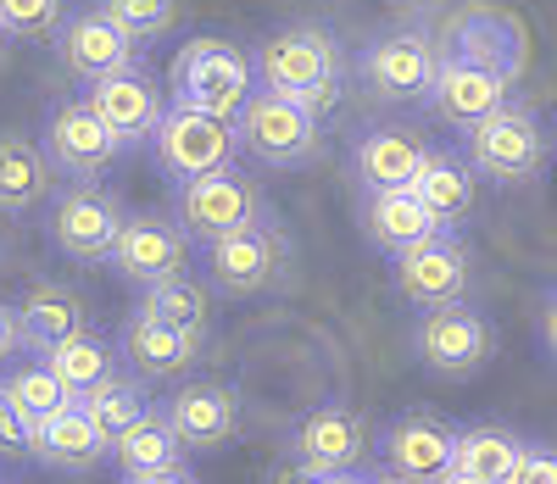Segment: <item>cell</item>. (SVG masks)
Masks as SVG:
<instances>
[{
	"instance_id": "cell-1",
	"label": "cell",
	"mask_w": 557,
	"mask_h": 484,
	"mask_svg": "<svg viewBox=\"0 0 557 484\" xmlns=\"http://www.w3.org/2000/svg\"><path fill=\"white\" fill-rule=\"evenodd\" d=\"M251 62H257V89L290 95L312 117H330L346 95V57L330 28L290 23V28L268 34Z\"/></svg>"
},
{
	"instance_id": "cell-2",
	"label": "cell",
	"mask_w": 557,
	"mask_h": 484,
	"mask_svg": "<svg viewBox=\"0 0 557 484\" xmlns=\"http://www.w3.org/2000/svg\"><path fill=\"white\" fill-rule=\"evenodd\" d=\"M168 89H173V107L235 123L246 112V101L257 95V62L228 39H190L173 57Z\"/></svg>"
},
{
	"instance_id": "cell-3",
	"label": "cell",
	"mask_w": 557,
	"mask_h": 484,
	"mask_svg": "<svg viewBox=\"0 0 557 484\" xmlns=\"http://www.w3.org/2000/svg\"><path fill=\"white\" fill-rule=\"evenodd\" d=\"M462 157H469V167L485 184L519 189V184H535L546 173L552 134H546V123L530 101H507L502 112H491L485 123H474L462 134Z\"/></svg>"
},
{
	"instance_id": "cell-4",
	"label": "cell",
	"mask_w": 557,
	"mask_h": 484,
	"mask_svg": "<svg viewBox=\"0 0 557 484\" xmlns=\"http://www.w3.org/2000/svg\"><path fill=\"white\" fill-rule=\"evenodd\" d=\"M173 218L178 228L207 246V239H228V234H246V228H262L273 223L268 212V196L251 173H240L235 162L207 173V178H190V184H173Z\"/></svg>"
},
{
	"instance_id": "cell-5",
	"label": "cell",
	"mask_w": 557,
	"mask_h": 484,
	"mask_svg": "<svg viewBox=\"0 0 557 484\" xmlns=\"http://www.w3.org/2000/svg\"><path fill=\"white\" fill-rule=\"evenodd\" d=\"M235 145H240V157H251L273 173H290V167H307L323 157V117H312L290 95L257 89L246 112L235 117Z\"/></svg>"
},
{
	"instance_id": "cell-6",
	"label": "cell",
	"mask_w": 557,
	"mask_h": 484,
	"mask_svg": "<svg viewBox=\"0 0 557 484\" xmlns=\"http://www.w3.org/2000/svg\"><path fill=\"white\" fill-rule=\"evenodd\" d=\"M196 262L207 273V289L228 301H246V296H262L285 278L290 268V234L278 223H262V228H246V234H228V239H207L196 246Z\"/></svg>"
},
{
	"instance_id": "cell-7",
	"label": "cell",
	"mask_w": 557,
	"mask_h": 484,
	"mask_svg": "<svg viewBox=\"0 0 557 484\" xmlns=\"http://www.w3.org/2000/svg\"><path fill=\"white\" fill-rule=\"evenodd\" d=\"M441 45L424 34V28H391L380 39L362 45L357 57V84L374 95L385 107H401V101H430V89L441 78Z\"/></svg>"
},
{
	"instance_id": "cell-8",
	"label": "cell",
	"mask_w": 557,
	"mask_h": 484,
	"mask_svg": "<svg viewBox=\"0 0 557 484\" xmlns=\"http://www.w3.org/2000/svg\"><path fill=\"white\" fill-rule=\"evenodd\" d=\"M128 223V207L117 189L107 184H62L57 201H51V246L67 257V262H112L117 251V234Z\"/></svg>"
},
{
	"instance_id": "cell-9",
	"label": "cell",
	"mask_w": 557,
	"mask_h": 484,
	"mask_svg": "<svg viewBox=\"0 0 557 484\" xmlns=\"http://www.w3.org/2000/svg\"><path fill=\"white\" fill-rule=\"evenodd\" d=\"M39 151H45V162L57 167V178H67V184H101V173L123 157V139L96 112H89L84 95H67V101H57L51 112H45Z\"/></svg>"
},
{
	"instance_id": "cell-10",
	"label": "cell",
	"mask_w": 557,
	"mask_h": 484,
	"mask_svg": "<svg viewBox=\"0 0 557 484\" xmlns=\"http://www.w3.org/2000/svg\"><path fill=\"white\" fill-rule=\"evenodd\" d=\"M396 278V296L418 312H441V307H457L469 301V284H474V257L469 246L457 239V228H441L435 239H424V246H412L396 257L391 268Z\"/></svg>"
},
{
	"instance_id": "cell-11",
	"label": "cell",
	"mask_w": 557,
	"mask_h": 484,
	"mask_svg": "<svg viewBox=\"0 0 557 484\" xmlns=\"http://www.w3.org/2000/svg\"><path fill=\"white\" fill-rule=\"evenodd\" d=\"M235 151H240L235 123L207 117V112H184V107H168L162 128L151 134V162L173 184H190V178H207V173L228 167Z\"/></svg>"
},
{
	"instance_id": "cell-12",
	"label": "cell",
	"mask_w": 557,
	"mask_h": 484,
	"mask_svg": "<svg viewBox=\"0 0 557 484\" xmlns=\"http://www.w3.org/2000/svg\"><path fill=\"white\" fill-rule=\"evenodd\" d=\"M368 446H374V434H368L362 412L346 407V401H323V407H307L290 429H285V457L307 462L312 473H351L362 468Z\"/></svg>"
},
{
	"instance_id": "cell-13",
	"label": "cell",
	"mask_w": 557,
	"mask_h": 484,
	"mask_svg": "<svg viewBox=\"0 0 557 484\" xmlns=\"http://www.w3.org/2000/svg\"><path fill=\"white\" fill-rule=\"evenodd\" d=\"M412 351L441 378H474L491 362V351H496V334H491L485 312H474L469 301H457V307H441V312L418 318Z\"/></svg>"
},
{
	"instance_id": "cell-14",
	"label": "cell",
	"mask_w": 557,
	"mask_h": 484,
	"mask_svg": "<svg viewBox=\"0 0 557 484\" xmlns=\"http://www.w3.org/2000/svg\"><path fill=\"white\" fill-rule=\"evenodd\" d=\"M196 239L178 228L173 212H128L123 234H117V251H112V273L139 284V289H157L168 278L184 273V262H190Z\"/></svg>"
},
{
	"instance_id": "cell-15",
	"label": "cell",
	"mask_w": 557,
	"mask_h": 484,
	"mask_svg": "<svg viewBox=\"0 0 557 484\" xmlns=\"http://www.w3.org/2000/svg\"><path fill=\"white\" fill-rule=\"evenodd\" d=\"M380 462L396 479L441 484L457 468V429L441 412H424V407H418V412H396L380 429Z\"/></svg>"
},
{
	"instance_id": "cell-16",
	"label": "cell",
	"mask_w": 557,
	"mask_h": 484,
	"mask_svg": "<svg viewBox=\"0 0 557 484\" xmlns=\"http://www.w3.org/2000/svg\"><path fill=\"white\" fill-rule=\"evenodd\" d=\"M446 57L457 62H474L507 84L524 78V62H530V34L513 12L502 7H469L451 17V34H446Z\"/></svg>"
},
{
	"instance_id": "cell-17",
	"label": "cell",
	"mask_w": 557,
	"mask_h": 484,
	"mask_svg": "<svg viewBox=\"0 0 557 484\" xmlns=\"http://www.w3.org/2000/svg\"><path fill=\"white\" fill-rule=\"evenodd\" d=\"M57 62L78 78V84H101V78H112V73H123V67H139L146 62V51L101 12V7H84V12H73L67 23H62V34H57Z\"/></svg>"
},
{
	"instance_id": "cell-18",
	"label": "cell",
	"mask_w": 557,
	"mask_h": 484,
	"mask_svg": "<svg viewBox=\"0 0 557 484\" xmlns=\"http://www.w3.org/2000/svg\"><path fill=\"white\" fill-rule=\"evenodd\" d=\"M84 101H89V112H96V117L123 139V151H128V145H151V134H157L162 117H168L162 84L151 78L146 62L123 67V73H112V78H101V84H89Z\"/></svg>"
},
{
	"instance_id": "cell-19",
	"label": "cell",
	"mask_w": 557,
	"mask_h": 484,
	"mask_svg": "<svg viewBox=\"0 0 557 484\" xmlns=\"http://www.w3.org/2000/svg\"><path fill=\"white\" fill-rule=\"evenodd\" d=\"M162 412H168L173 434L184 440V451H223V446H235V434H240V396L218 378L178 384Z\"/></svg>"
},
{
	"instance_id": "cell-20",
	"label": "cell",
	"mask_w": 557,
	"mask_h": 484,
	"mask_svg": "<svg viewBox=\"0 0 557 484\" xmlns=\"http://www.w3.org/2000/svg\"><path fill=\"white\" fill-rule=\"evenodd\" d=\"M430 162V145L418 139L412 128L380 123V128H362L351 139V178L362 184V196H380V189H412L418 173Z\"/></svg>"
},
{
	"instance_id": "cell-21",
	"label": "cell",
	"mask_w": 557,
	"mask_h": 484,
	"mask_svg": "<svg viewBox=\"0 0 557 484\" xmlns=\"http://www.w3.org/2000/svg\"><path fill=\"white\" fill-rule=\"evenodd\" d=\"M117 357H123V368H128L134 378L151 384V378H178V373H190L196 357H201V340L134 307V312L123 318V328H117Z\"/></svg>"
},
{
	"instance_id": "cell-22",
	"label": "cell",
	"mask_w": 557,
	"mask_h": 484,
	"mask_svg": "<svg viewBox=\"0 0 557 484\" xmlns=\"http://www.w3.org/2000/svg\"><path fill=\"white\" fill-rule=\"evenodd\" d=\"M507 101H513V84L496 78V73H485V67H474V62H457V57L441 62V78H435V89H430V112H435L441 123H451L457 134H469L474 123H485V117L502 112Z\"/></svg>"
},
{
	"instance_id": "cell-23",
	"label": "cell",
	"mask_w": 557,
	"mask_h": 484,
	"mask_svg": "<svg viewBox=\"0 0 557 484\" xmlns=\"http://www.w3.org/2000/svg\"><path fill=\"white\" fill-rule=\"evenodd\" d=\"M17 323H23V351L45 357L51 346L73 340V334L89 328V307L73 284L62 278H34L23 296H17Z\"/></svg>"
},
{
	"instance_id": "cell-24",
	"label": "cell",
	"mask_w": 557,
	"mask_h": 484,
	"mask_svg": "<svg viewBox=\"0 0 557 484\" xmlns=\"http://www.w3.org/2000/svg\"><path fill=\"white\" fill-rule=\"evenodd\" d=\"M362 234H368V246L396 262L401 251L435 239L441 218L418 201V189H380V196H362Z\"/></svg>"
},
{
	"instance_id": "cell-25",
	"label": "cell",
	"mask_w": 557,
	"mask_h": 484,
	"mask_svg": "<svg viewBox=\"0 0 557 484\" xmlns=\"http://www.w3.org/2000/svg\"><path fill=\"white\" fill-rule=\"evenodd\" d=\"M39 468H51V473H89L96 462L112 457V440L89 423L84 407H67L57 418H45L34 423V451H28Z\"/></svg>"
},
{
	"instance_id": "cell-26",
	"label": "cell",
	"mask_w": 557,
	"mask_h": 484,
	"mask_svg": "<svg viewBox=\"0 0 557 484\" xmlns=\"http://www.w3.org/2000/svg\"><path fill=\"white\" fill-rule=\"evenodd\" d=\"M57 167L45 162L39 139L28 134H0V218H23L39 201H51Z\"/></svg>"
},
{
	"instance_id": "cell-27",
	"label": "cell",
	"mask_w": 557,
	"mask_h": 484,
	"mask_svg": "<svg viewBox=\"0 0 557 484\" xmlns=\"http://www.w3.org/2000/svg\"><path fill=\"white\" fill-rule=\"evenodd\" d=\"M418 201H424L435 218H441V228H457L462 218L474 212V196H480V173L469 167V157H457V151H435L430 145V162H424V173H418Z\"/></svg>"
},
{
	"instance_id": "cell-28",
	"label": "cell",
	"mask_w": 557,
	"mask_h": 484,
	"mask_svg": "<svg viewBox=\"0 0 557 484\" xmlns=\"http://www.w3.org/2000/svg\"><path fill=\"white\" fill-rule=\"evenodd\" d=\"M524 451H530V440H519V434L502 429V423L457 429V473H474L485 484H507L513 468L524 462Z\"/></svg>"
},
{
	"instance_id": "cell-29",
	"label": "cell",
	"mask_w": 557,
	"mask_h": 484,
	"mask_svg": "<svg viewBox=\"0 0 557 484\" xmlns=\"http://www.w3.org/2000/svg\"><path fill=\"white\" fill-rule=\"evenodd\" d=\"M39 362H51V373L67 384V390L84 401L96 384H107L112 373H117V340H107V334H96V328H84V334H73V340H62V346H51Z\"/></svg>"
},
{
	"instance_id": "cell-30",
	"label": "cell",
	"mask_w": 557,
	"mask_h": 484,
	"mask_svg": "<svg viewBox=\"0 0 557 484\" xmlns=\"http://www.w3.org/2000/svg\"><path fill=\"white\" fill-rule=\"evenodd\" d=\"M112 462L123 468V479H134V473H162V468H184V440L173 434L168 412L151 407V412L112 446Z\"/></svg>"
},
{
	"instance_id": "cell-31",
	"label": "cell",
	"mask_w": 557,
	"mask_h": 484,
	"mask_svg": "<svg viewBox=\"0 0 557 484\" xmlns=\"http://www.w3.org/2000/svg\"><path fill=\"white\" fill-rule=\"evenodd\" d=\"M0 390L17 401V412H23L28 423H45V418L78 407V396L51 373V362H39V357H28V362H17V368L0 373Z\"/></svg>"
},
{
	"instance_id": "cell-32",
	"label": "cell",
	"mask_w": 557,
	"mask_h": 484,
	"mask_svg": "<svg viewBox=\"0 0 557 484\" xmlns=\"http://www.w3.org/2000/svg\"><path fill=\"white\" fill-rule=\"evenodd\" d=\"M84 412H89V423H96L107 440L117 446L123 434L151 412V396H146V378H134V373H112L107 384H96L84 401H78Z\"/></svg>"
},
{
	"instance_id": "cell-33",
	"label": "cell",
	"mask_w": 557,
	"mask_h": 484,
	"mask_svg": "<svg viewBox=\"0 0 557 484\" xmlns=\"http://www.w3.org/2000/svg\"><path fill=\"white\" fill-rule=\"evenodd\" d=\"M139 312H151V318H162V323H173V328H184V334H196V340H201L207 323H212L207 284H196L190 273H178V278L146 289V296H139Z\"/></svg>"
},
{
	"instance_id": "cell-34",
	"label": "cell",
	"mask_w": 557,
	"mask_h": 484,
	"mask_svg": "<svg viewBox=\"0 0 557 484\" xmlns=\"http://www.w3.org/2000/svg\"><path fill=\"white\" fill-rule=\"evenodd\" d=\"M101 12L146 51V45H157L168 28H173V17H178V0H101Z\"/></svg>"
},
{
	"instance_id": "cell-35",
	"label": "cell",
	"mask_w": 557,
	"mask_h": 484,
	"mask_svg": "<svg viewBox=\"0 0 557 484\" xmlns=\"http://www.w3.org/2000/svg\"><path fill=\"white\" fill-rule=\"evenodd\" d=\"M67 23V0H0V34L7 39H57Z\"/></svg>"
},
{
	"instance_id": "cell-36",
	"label": "cell",
	"mask_w": 557,
	"mask_h": 484,
	"mask_svg": "<svg viewBox=\"0 0 557 484\" xmlns=\"http://www.w3.org/2000/svg\"><path fill=\"white\" fill-rule=\"evenodd\" d=\"M34 451V423L17 412V401L0 390V462H17Z\"/></svg>"
},
{
	"instance_id": "cell-37",
	"label": "cell",
	"mask_w": 557,
	"mask_h": 484,
	"mask_svg": "<svg viewBox=\"0 0 557 484\" xmlns=\"http://www.w3.org/2000/svg\"><path fill=\"white\" fill-rule=\"evenodd\" d=\"M507 484H557V446H530Z\"/></svg>"
},
{
	"instance_id": "cell-38",
	"label": "cell",
	"mask_w": 557,
	"mask_h": 484,
	"mask_svg": "<svg viewBox=\"0 0 557 484\" xmlns=\"http://www.w3.org/2000/svg\"><path fill=\"white\" fill-rule=\"evenodd\" d=\"M12 357H23V323H17V307L0 301V368H12Z\"/></svg>"
},
{
	"instance_id": "cell-39",
	"label": "cell",
	"mask_w": 557,
	"mask_h": 484,
	"mask_svg": "<svg viewBox=\"0 0 557 484\" xmlns=\"http://www.w3.org/2000/svg\"><path fill=\"white\" fill-rule=\"evenodd\" d=\"M262 484H323V473H312L307 462H296V457H278L273 468H268V479Z\"/></svg>"
},
{
	"instance_id": "cell-40",
	"label": "cell",
	"mask_w": 557,
	"mask_h": 484,
	"mask_svg": "<svg viewBox=\"0 0 557 484\" xmlns=\"http://www.w3.org/2000/svg\"><path fill=\"white\" fill-rule=\"evenodd\" d=\"M123 484H201L190 468H162V473H134V479H123Z\"/></svg>"
},
{
	"instance_id": "cell-41",
	"label": "cell",
	"mask_w": 557,
	"mask_h": 484,
	"mask_svg": "<svg viewBox=\"0 0 557 484\" xmlns=\"http://www.w3.org/2000/svg\"><path fill=\"white\" fill-rule=\"evenodd\" d=\"M541 340H546V351L557 357V289L541 301Z\"/></svg>"
},
{
	"instance_id": "cell-42",
	"label": "cell",
	"mask_w": 557,
	"mask_h": 484,
	"mask_svg": "<svg viewBox=\"0 0 557 484\" xmlns=\"http://www.w3.org/2000/svg\"><path fill=\"white\" fill-rule=\"evenodd\" d=\"M323 484H374V473H362V468H351V473H330Z\"/></svg>"
},
{
	"instance_id": "cell-43",
	"label": "cell",
	"mask_w": 557,
	"mask_h": 484,
	"mask_svg": "<svg viewBox=\"0 0 557 484\" xmlns=\"http://www.w3.org/2000/svg\"><path fill=\"white\" fill-rule=\"evenodd\" d=\"M441 484H485V479H474V473H457V468H451V473H446Z\"/></svg>"
},
{
	"instance_id": "cell-44",
	"label": "cell",
	"mask_w": 557,
	"mask_h": 484,
	"mask_svg": "<svg viewBox=\"0 0 557 484\" xmlns=\"http://www.w3.org/2000/svg\"><path fill=\"white\" fill-rule=\"evenodd\" d=\"M374 484H412V479H396L391 468H380V473H374Z\"/></svg>"
},
{
	"instance_id": "cell-45",
	"label": "cell",
	"mask_w": 557,
	"mask_h": 484,
	"mask_svg": "<svg viewBox=\"0 0 557 484\" xmlns=\"http://www.w3.org/2000/svg\"><path fill=\"white\" fill-rule=\"evenodd\" d=\"M0 45H7V34H0Z\"/></svg>"
},
{
	"instance_id": "cell-46",
	"label": "cell",
	"mask_w": 557,
	"mask_h": 484,
	"mask_svg": "<svg viewBox=\"0 0 557 484\" xmlns=\"http://www.w3.org/2000/svg\"><path fill=\"white\" fill-rule=\"evenodd\" d=\"M0 484H7V479H0Z\"/></svg>"
}]
</instances>
